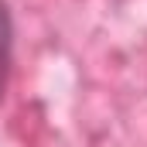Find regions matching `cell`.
<instances>
[{"instance_id":"1","label":"cell","mask_w":147,"mask_h":147,"mask_svg":"<svg viewBox=\"0 0 147 147\" xmlns=\"http://www.w3.org/2000/svg\"><path fill=\"white\" fill-rule=\"evenodd\" d=\"M10 38H14V28H10V10H7V3L0 0V96H3L7 72H10Z\"/></svg>"}]
</instances>
